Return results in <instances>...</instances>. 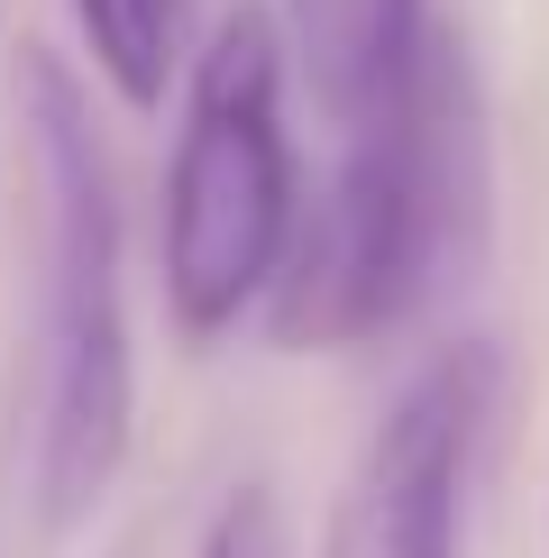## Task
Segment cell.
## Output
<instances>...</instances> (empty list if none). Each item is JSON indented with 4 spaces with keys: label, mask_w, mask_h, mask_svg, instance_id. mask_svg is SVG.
Masks as SVG:
<instances>
[{
    "label": "cell",
    "mask_w": 549,
    "mask_h": 558,
    "mask_svg": "<svg viewBox=\"0 0 549 558\" xmlns=\"http://www.w3.org/2000/svg\"><path fill=\"white\" fill-rule=\"evenodd\" d=\"M339 137L349 147L303 202L266 284V339L293 357H339L403 330L486 239V101L449 19L412 56L394 101Z\"/></svg>",
    "instance_id": "obj_1"
},
{
    "label": "cell",
    "mask_w": 549,
    "mask_h": 558,
    "mask_svg": "<svg viewBox=\"0 0 549 558\" xmlns=\"http://www.w3.org/2000/svg\"><path fill=\"white\" fill-rule=\"evenodd\" d=\"M19 220H28V513L46 541L110 504L137 439V348L120 284V193L91 101L56 46H19Z\"/></svg>",
    "instance_id": "obj_2"
},
{
    "label": "cell",
    "mask_w": 549,
    "mask_h": 558,
    "mask_svg": "<svg viewBox=\"0 0 549 558\" xmlns=\"http://www.w3.org/2000/svg\"><path fill=\"white\" fill-rule=\"evenodd\" d=\"M284 37L274 10H229L211 46L183 64V120L166 156V312L193 348L266 312V284L303 220V174L284 137Z\"/></svg>",
    "instance_id": "obj_3"
},
{
    "label": "cell",
    "mask_w": 549,
    "mask_h": 558,
    "mask_svg": "<svg viewBox=\"0 0 549 558\" xmlns=\"http://www.w3.org/2000/svg\"><path fill=\"white\" fill-rule=\"evenodd\" d=\"M486 403H495V348L449 339L366 430L330 504V531H320V558H457Z\"/></svg>",
    "instance_id": "obj_4"
},
{
    "label": "cell",
    "mask_w": 549,
    "mask_h": 558,
    "mask_svg": "<svg viewBox=\"0 0 549 558\" xmlns=\"http://www.w3.org/2000/svg\"><path fill=\"white\" fill-rule=\"evenodd\" d=\"M430 28H440L430 0H274L284 74L312 92V110L330 129L376 120L403 92V74L430 46Z\"/></svg>",
    "instance_id": "obj_5"
},
{
    "label": "cell",
    "mask_w": 549,
    "mask_h": 558,
    "mask_svg": "<svg viewBox=\"0 0 549 558\" xmlns=\"http://www.w3.org/2000/svg\"><path fill=\"white\" fill-rule=\"evenodd\" d=\"M91 46V74L129 110H156L183 83V0H64Z\"/></svg>",
    "instance_id": "obj_6"
},
{
    "label": "cell",
    "mask_w": 549,
    "mask_h": 558,
    "mask_svg": "<svg viewBox=\"0 0 549 558\" xmlns=\"http://www.w3.org/2000/svg\"><path fill=\"white\" fill-rule=\"evenodd\" d=\"M202 558H293V541H284V504H274V485H229L220 495V513H211V531H202Z\"/></svg>",
    "instance_id": "obj_7"
}]
</instances>
